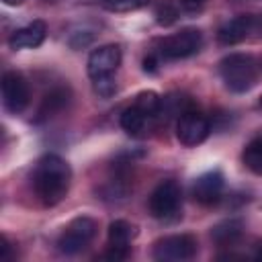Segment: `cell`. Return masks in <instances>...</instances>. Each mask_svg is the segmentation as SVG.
Returning a JSON list of instances; mask_svg holds the SVG:
<instances>
[{
    "mask_svg": "<svg viewBox=\"0 0 262 262\" xmlns=\"http://www.w3.org/2000/svg\"><path fill=\"white\" fill-rule=\"evenodd\" d=\"M70 164L55 154L43 156L33 172V188L45 207H53L66 199L70 190Z\"/></svg>",
    "mask_w": 262,
    "mask_h": 262,
    "instance_id": "obj_1",
    "label": "cell"
},
{
    "mask_svg": "<svg viewBox=\"0 0 262 262\" xmlns=\"http://www.w3.org/2000/svg\"><path fill=\"white\" fill-rule=\"evenodd\" d=\"M219 74L227 90L248 92L258 80V61L248 53H229L219 61Z\"/></svg>",
    "mask_w": 262,
    "mask_h": 262,
    "instance_id": "obj_2",
    "label": "cell"
},
{
    "mask_svg": "<svg viewBox=\"0 0 262 262\" xmlns=\"http://www.w3.org/2000/svg\"><path fill=\"white\" fill-rule=\"evenodd\" d=\"M96 229H98V225H96V221L92 217H76L57 239L59 252H63L68 256L82 252L94 239Z\"/></svg>",
    "mask_w": 262,
    "mask_h": 262,
    "instance_id": "obj_3",
    "label": "cell"
},
{
    "mask_svg": "<svg viewBox=\"0 0 262 262\" xmlns=\"http://www.w3.org/2000/svg\"><path fill=\"white\" fill-rule=\"evenodd\" d=\"M201 45H203V33L199 29L186 27V29H180L178 33L162 39L158 53L166 59H182V57L194 55L201 49Z\"/></svg>",
    "mask_w": 262,
    "mask_h": 262,
    "instance_id": "obj_4",
    "label": "cell"
},
{
    "mask_svg": "<svg viewBox=\"0 0 262 262\" xmlns=\"http://www.w3.org/2000/svg\"><path fill=\"white\" fill-rule=\"evenodd\" d=\"M199 250V244L188 233L166 235L154 244V258L162 262H180L190 260Z\"/></svg>",
    "mask_w": 262,
    "mask_h": 262,
    "instance_id": "obj_5",
    "label": "cell"
},
{
    "mask_svg": "<svg viewBox=\"0 0 262 262\" xmlns=\"http://www.w3.org/2000/svg\"><path fill=\"white\" fill-rule=\"evenodd\" d=\"M180 186L174 180L160 182L149 196V213L156 219H170L180 209Z\"/></svg>",
    "mask_w": 262,
    "mask_h": 262,
    "instance_id": "obj_6",
    "label": "cell"
},
{
    "mask_svg": "<svg viewBox=\"0 0 262 262\" xmlns=\"http://www.w3.org/2000/svg\"><path fill=\"white\" fill-rule=\"evenodd\" d=\"M209 133H211V123L207 121L205 115H201L196 111H186L182 117H178L176 137L182 145L194 147V145L203 143Z\"/></svg>",
    "mask_w": 262,
    "mask_h": 262,
    "instance_id": "obj_7",
    "label": "cell"
},
{
    "mask_svg": "<svg viewBox=\"0 0 262 262\" xmlns=\"http://www.w3.org/2000/svg\"><path fill=\"white\" fill-rule=\"evenodd\" d=\"M29 98H31V92H29V84L25 80L23 74L18 72H6L2 76V100H4V106L10 111V113H23L29 104Z\"/></svg>",
    "mask_w": 262,
    "mask_h": 262,
    "instance_id": "obj_8",
    "label": "cell"
},
{
    "mask_svg": "<svg viewBox=\"0 0 262 262\" xmlns=\"http://www.w3.org/2000/svg\"><path fill=\"white\" fill-rule=\"evenodd\" d=\"M121 63V47L119 45H100L88 55V76L92 80L111 76Z\"/></svg>",
    "mask_w": 262,
    "mask_h": 262,
    "instance_id": "obj_9",
    "label": "cell"
},
{
    "mask_svg": "<svg viewBox=\"0 0 262 262\" xmlns=\"http://www.w3.org/2000/svg\"><path fill=\"white\" fill-rule=\"evenodd\" d=\"M223 190V174L219 170H209L201 174L192 184V196L201 205H213L219 201Z\"/></svg>",
    "mask_w": 262,
    "mask_h": 262,
    "instance_id": "obj_10",
    "label": "cell"
},
{
    "mask_svg": "<svg viewBox=\"0 0 262 262\" xmlns=\"http://www.w3.org/2000/svg\"><path fill=\"white\" fill-rule=\"evenodd\" d=\"M254 29H256V16L239 14V16H235V18H231L219 27L217 41L221 45H235V43H242L246 37H250V33Z\"/></svg>",
    "mask_w": 262,
    "mask_h": 262,
    "instance_id": "obj_11",
    "label": "cell"
},
{
    "mask_svg": "<svg viewBox=\"0 0 262 262\" xmlns=\"http://www.w3.org/2000/svg\"><path fill=\"white\" fill-rule=\"evenodd\" d=\"M45 35H47V27L43 20H33L29 23L27 27L23 29H16L10 39H8V45L10 49H33V47H39L43 41H45Z\"/></svg>",
    "mask_w": 262,
    "mask_h": 262,
    "instance_id": "obj_12",
    "label": "cell"
},
{
    "mask_svg": "<svg viewBox=\"0 0 262 262\" xmlns=\"http://www.w3.org/2000/svg\"><path fill=\"white\" fill-rule=\"evenodd\" d=\"M242 231H244V223L239 219H225L211 229V237L219 246H231L242 237Z\"/></svg>",
    "mask_w": 262,
    "mask_h": 262,
    "instance_id": "obj_13",
    "label": "cell"
},
{
    "mask_svg": "<svg viewBox=\"0 0 262 262\" xmlns=\"http://www.w3.org/2000/svg\"><path fill=\"white\" fill-rule=\"evenodd\" d=\"M147 119L135 104L127 106L123 113H121V127L131 135V137H139L143 131H145V125H147Z\"/></svg>",
    "mask_w": 262,
    "mask_h": 262,
    "instance_id": "obj_14",
    "label": "cell"
},
{
    "mask_svg": "<svg viewBox=\"0 0 262 262\" xmlns=\"http://www.w3.org/2000/svg\"><path fill=\"white\" fill-rule=\"evenodd\" d=\"M133 235H135V227L125 219H117L108 225V246H113V248H127L129 250Z\"/></svg>",
    "mask_w": 262,
    "mask_h": 262,
    "instance_id": "obj_15",
    "label": "cell"
},
{
    "mask_svg": "<svg viewBox=\"0 0 262 262\" xmlns=\"http://www.w3.org/2000/svg\"><path fill=\"white\" fill-rule=\"evenodd\" d=\"M68 98H70V92L66 90V88H55V90H51L45 98H43V102H41V106H39V121L41 119H47V117H53L55 113H59L66 104H68Z\"/></svg>",
    "mask_w": 262,
    "mask_h": 262,
    "instance_id": "obj_16",
    "label": "cell"
},
{
    "mask_svg": "<svg viewBox=\"0 0 262 262\" xmlns=\"http://www.w3.org/2000/svg\"><path fill=\"white\" fill-rule=\"evenodd\" d=\"M244 164L250 172L262 176V139H254L244 149Z\"/></svg>",
    "mask_w": 262,
    "mask_h": 262,
    "instance_id": "obj_17",
    "label": "cell"
},
{
    "mask_svg": "<svg viewBox=\"0 0 262 262\" xmlns=\"http://www.w3.org/2000/svg\"><path fill=\"white\" fill-rule=\"evenodd\" d=\"M145 117H156V115H160V104H162V98L154 92V90H143V92H139L137 96H135V102H133Z\"/></svg>",
    "mask_w": 262,
    "mask_h": 262,
    "instance_id": "obj_18",
    "label": "cell"
},
{
    "mask_svg": "<svg viewBox=\"0 0 262 262\" xmlns=\"http://www.w3.org/2000/svg\"><path fill=\"white\" fill-rule=\"evenodd\" d=\"M98 4L108 12H131L147 4V0H98Z\"/></svg>",
    "mask_w": 262,
    "mask_h": 262,
    "instance_id": "obj_19",
    "label": "cell"
},
{
    "mask_svg": "<svg viewBox=\"0 0 262 262\" xmlns=\"http://www.w3.org/2000/svg\"><path fill=\"white\" fill-rule=\"evenodd\" d=\"M94 92H96L100 98H111V96L117 92V84L113 82L111 76L96 78V80H94Z\"/></svg>",
    "mask_w": 262,
    "mask_h": 262,
    "instance_id": "obj_20",
    "label": "cell"
},
{
    "mask_svg": "<svg viewBox=\"0 0 262 262\" xmlns=\"http://www.w3.org/2000/svg\"><path fill=\"white\" fill-rule=\"evenodd\" d=\"M156 16H158V23H160V25L168 27V25L176 23V16H178V12H176L172 6H162V8L156 12Z\"/></svg>",
    "mask_w": 262,
    "mask_h": 262,
    "instance_id": "obj_21",
    "label": "cell"
},
{
    "mask_svg": "<svg viewBox=\"0 0 262 262\" xmlns=\"http://www.w3.org/2000/svg\"><path fill=\"white\" fill-rule=\"evenodd\" d=\"M127 256H129V250H127V248H113V246H108V250L102 254V258L113 260V262H121V260H125Z\"/></svg>",
    "mask_w": 262,
    "mask_h": 262,
    "instance_id": "obj_22",
    "label": "cell"
},
{
    "mask_svg": "<svg viewBox=\"0 0 262 262\" xmlns=\"http://www.w3.org/2000/svg\"><path fill=\"white\" fill-rule=\"evenodd\" d=\"M156 63H158L156 57H154V55H147V57L143 59V70H145V72H156Z\"/></svg>",
    "mask_w": 262,
    "mask_h": 262,
    "instance_id": "obj_23",
    "label": "cell"
},
{
    "mask_svg": "<svg viewBox=\"0 0 262 262\" xmlns=\"http://www.w3.org/2000/svg\"><path fill=\"white\" fill-rule=\"evenodd\" d=\"M2 258H4V260L10 258V244H8L6 239H2Z\"/></svg>",
    "mask_w": 262,
    "mask_h": 262,
    "instance_id": "obj_24",
    "label": "cell"
},
{
    "mask_svg": "<svg viewBox=\"0 0 262 262\" xmlns=\"http://www.w3.org/2000/svg\"><path fill=\"white\" fill-rule=\"evenodd\" d=\"M6 6H18V4H23V0H2Z\"/></svg>",
    "mask_w": 262,
    "mask_h": 262,
    "instance_id": "obj_25",
    "label": "cell"
},
{
    "mask_svg": "<svg viewBox=\"0 0 262 262\" xmlns=\"http://www.w3.org/2000/svg\"><path fill=\"white\" fill-rule=\"evenodd\" d=\"M201 2H203V0H184V4H186V6H199Z\"/></svg>",
    "mask_w": 262,
    "mask_h": 262,
    "instance_id": "obj_26",
    "label": "cell"
},
{
    "mask_svg": "<svg viewBox=\"0 0 262 262\" xmlns=\"http://www.w3.org/2000/svg\"><path fill=\"white\" fill-rule=\"evenodd\" d=\"M258 106H260V108H262V96H260V100H258Z\"/></svg>",
    "mask_w": 262,
    "mask_h": 262,
    "instance_id": "obj_27",
    "label": "cell"
},
{
    "mask_svg": "<svg viewBox=\"0 0 262 262\" xmlns=\"http://www.w3.org/2000/svg\"><path fill=\"white\" fill-rule=\"evenodd\" d=\"M258 258H262V248H260V252H258Z\"/></svg>",
    "mask_w": 262,
    "mask_h": 262,
    "instance_id": "obj_28",
    "label": "cell"
}]
</instances>
